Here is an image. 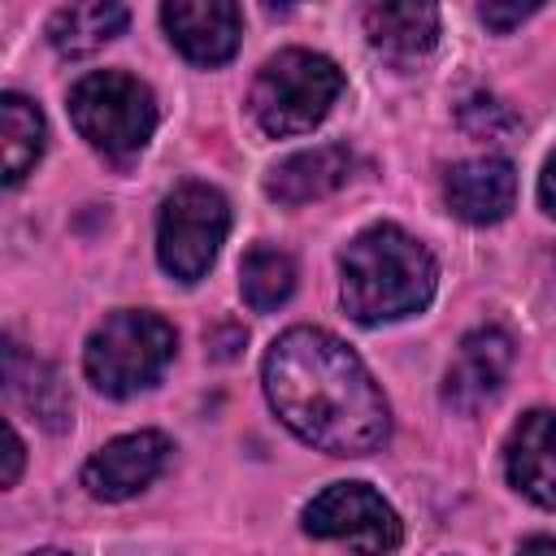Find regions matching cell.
<instances>
[{"mask_svg": "<svg viewBox=\"0 0 556 556\" xmlns=\"http://www.w3.org/2000/svg\"><path fill=\"white\" fill-rule=\"evenodd\" d=\"M261 387L278 421L326 456H369L391 434L374 374L321 326L282 330L261 361Z\"/></svg>", "mask_w": 556, "mask_h": 556, "instance_id": "obj_1", "label": "cell"}, {"mask_svg": "<svg viewBox=\"0 0 556 556\" xmlns=\"http://www.w3.org/2000/svg\"><path fill=\"white\" fill-rule=\"evenodd\" d=\"M439 265L430 248L395 222H374L339 252V300L352 321L382 326L430 304Z\"/></svg>", "mask_w": 556, "mask_h": 556, "instance_id": "obj_2", "label": "cell"}, {"mask_svg": "<svg viewBox=\"0 0 556 556\" xmlns=\"http://www.w3.org/2000/svg\"><path fill=\"white\" fill-rule=\"evenodd\" d=\"M343 96V70L308 48H282L274 52L248 91V113L269 139L304 135L326 122V113Z\"/></svg>", "mask_w": 556, "mask_h": 556, "instance_id": "obj_3", "label": "cell"}, {"mask_svg": "<svg viewBox=\"0 0 556 556\" xmlns=\"http://www.w3.org/2000/svg\"><path fill=\"white\" fill-rule=\"evenodd\" d=\"M178 334L152 308H117L109 313L83 348V374L100 395L126 400L148 391L174 361Z\"/></svg>", "mask_w": 556, "mask_h": 556, "instance_id": "obj_4", "label": "cell"}, {"mask_svg": "<svg viewBox=\"0 0 556 556\" xmlns=\"http://www.w3.org/2000/svg\"><path fill=\"white\" fill-rule=\"evenodd\" d=\"M74 130L109 161H130L156 130V96L126 70H96L70 87Z\"/></svg>", "mask_w": 556, "mask_h": 556, "instance_id": "obj_5", "label": "cell"}, {"mask_svg": "<svg viewBox=\"0 0 556 556\" xmlns=\"http://www.w3.org/2000/svg\"><path fill=\"white\" fill-rule=\"evenodd\" d=\"M230 235V204L208 182H182L156 213V261L178 282H200Z\"/></svg>", "mask_w": 556, "mask_h": 556, "instance_id": "obj_6", "label": "cell"}, {"mask_svg": "<svg viewBox=\"0 0 556 556\" xmlns=\"http://www.w3.org/2000/svg\"><path fill=\"white\" fill-rule=\"evenodd\" d=\"M304 534L348 543L356 556H391L404 539L400 513L369 482H330L300 513Z\"/></svg>", "mask_w": 556, "mask_h": 556, "instance_id": "obj_7", "label": "cell"}, {"mask_svg": "<svg viewBox=\"0 0 556 556\" xmlns=\"http://www.w3.org/2000/svg\"><path fill=\"white\" fill-rule=\"evenodd\" d=\"M174 456V443L161 434V430H130V434H117L109 439L87 465H83V491L91 500H104V504H122V500H135L139 491H148L165 465Z\"/></svg>", "mask_w": 556, "mask_h": 556, "instance_id": "obj_8", "label": "cell"}, {"mask_svg": "<svg viewBox=\"0 0 556 556\" xmlns=\"http://www.w3.org/2000/svg\"><path fill=\"white\" fill-rule=\"evenodd\" d=\"M161 26L191 65L213 70L239 52L243 9L230 0H169L161 4Z\"/></svg>", "mask_w": 556, "mask_h": 556, "instance_id": "obj_9", "label": "cell"}, {"mask_svg": "<svg viewBox=\"0 0 556 556\" xmlns=\"http://www.w3.org/2000/svg\"><path fill=\"white\" fill-rule=\"evenodd\" d=\"M513 369V339L500 326H478L460 339L456 361L443 374V404L456 413H478L486 400L500 395Z\"/></svg>", "mask_w": 556, "mask_h": 556, "instance_id": "obj_10", "label": "cell"}, {"mask_svg": "<svg viewBox=\"0 0 556 556\" xmlns=\"http://www.w3.org/2000/svg\"><path fill=\"white\" fill-rule=\"evenodd\" d=\"M447 213L469 226H495L517 204V169L504 156H469L443 174Z\"/></svg>", "mask_w": 556, "mask_h": 556, "instance_id": "obj_11", "label": "cell"}, {"mask_svg": "<svg viewBox=\"0 0 556 556\" xmlns=\"http://www.w3.org/2000/svg\"><path fill=\"white\" fill-rule=\"evenodd\" d=\"M504 473L517 495L556 508V413L530 408L504 439Z\"/></svg>", "mask_w": 556, "mask_h": 556, "instance_id": "obj_12", "label": "cell"}, {"mask_svg": "<svg viewBox=\"0 0 556 556\" xmlns=\"http://www.w3.org/2000/svg\"><path fill=\"white\" fill-rule=\"evenodd\" d=\"M352 169H356L352 148H343V143H317V148H304V152H291L287 161H278L265 174V195L278 200V204H287V208H300V204L326 200L339 187H348Z\"/></svg>", "mask_w": 556, "mask_h": 556, "instance_id": "obj_13", "label": "cell"}, {"mask_svg": "<svg viewBox=\"0 0 556 556\" xmlns=\"http://www.w3.org/2000/svg\"><path fill=\"white\" fill-rule=\"evenodd\" d=\"M365 35L369 48L382 52L395 65H413L421 61L434 43H439V9L434 4H369L365 9Z\"/></svg>", "mask_w": 556, "mask_h": 556, "instance_id": "obj_14", "label": "cell"}, {"mask_svg": "<svg viewBox=\"0 0 556 556\" xmlns=\"http://www.w3.org/2000/svg\"><path fill=\"white\" fill-rule=\"evenodd\" d=\"M4 387H9V395L13 400H22L30 413H35V421L43 426V430H52V434H61L74 417H70V391H65V382L56 378V369L52 365H43V361H35V356H26L13 339L4 343Z\"/></svg>", "mask_w": 556, "mask_h": 556, "instance_id": "obj_15", "label": "cell"}, {"mask_svg": "<svg viewBox=\"0 0 556 556\" xmlns=\"http://www.w3.org/2000/svg\"><path fill=\"white\" fill-rule=\"evenodd\" d=\"M130 22V9L117 0H83V4H61L48 17V43L61 56H91L104 43H113Z\"/></svg>", "mask_w": 556, "mask_h": 556, "instance_id": "obj_16", "label": "cell"}, {"mask_svg": "<svg viewBox=\"0 0 556 556\" xmlns=\"http://www.w3.org/2000/svg\"><path fill=\"white\" fill-rule=\"evenodd\" d=\"M48 143V126L35 100H26L22 91H4L0 96V174L4 187H17L43 156Z\"/></svg>", "mask_w": 556, "mask_h": 556, "instance_id": "obj_17", "label": "cell"}, {"mask_svg": "<svg viewBox=\"0 0 556 556\" xmlns=\"http://www.w3.org/2000/svg\"><path fill=\"white\" fill-rule=\"evenodd\" d=\"M239 291H243V304L252 313L282 308L291 300V291H295V261H291V252L269 248V243L248 248L243 265H239Z\"/></svg>", "mask_w": 556, "mask_h": 556, "instance_id": "obj_18", "label": "cell"}, {"mask_svg": "<svg viewBox=\"0 0 556 556\" xmlns=\"http://www.w3.org/2000/svg\"><path fill=\"white\" fill-rule=\"evenodd\" d=\"M530 13H539V4H478V17L491 26V30H513L517 22H526Z\"/></svg>", "mask_w": 556, "mask_h": 556, "instance_id": "obj_19", "label": "cell"}, {"mask_svg": "<svg viewBox=\"0 0 556 556\" xmlns=\"http://www.w3.org/2000/svg\"><path fill=\"white\" fill-rule=\"evenodd\" d=\"M22 460H26L22 434H17V426H13V421H4V473H0V482H4V486H13V482H17Z\"/></svg>", "mask_w": 556, "mask_h": 556, "instance_id": "obj_20", "label": "cell"}, {"mask_svg": "<svg viewBox=\"0 0 556 556\" xmlns=\"http://www.w3.org/2000/svg\"><path fill=\"white\" fill-rule=\"evenodd\" d=\"M539 204H543L547 217H556V148L547 152L543 174H539Z\"/></svg>", "mask_w": 556, "mask_h": 556, "instance_id": "obj_21", "label": "cell"}, {"mask_svg": "<svg viewBox=\"0 0 556 556\" xmlns=\"http://www.w3.org/2000/svg\"><path fill=\"white\" fill-rule=\"evenodd\" d=\"M517 556H556V539L552 534H534L517 547Z\"/></svg>", "mask_w": 556, "mask_h": 556, "instance_id": "obj_22", "label": "cell"}, {"mask_svg": "<svg viewBox=\"0 0 556 556\" xmlns=\"http://www.w3.org/2000/svg\"><path fill=\"white\" fill-rule=\"evenodd\" d=\"M26 556H70V552H61V547H35V552H26Z\"/></svg>", "mask_w": 556, "mask_h": 556, "instance_id": "obj_23", "label": "cell"}]
</instances>
